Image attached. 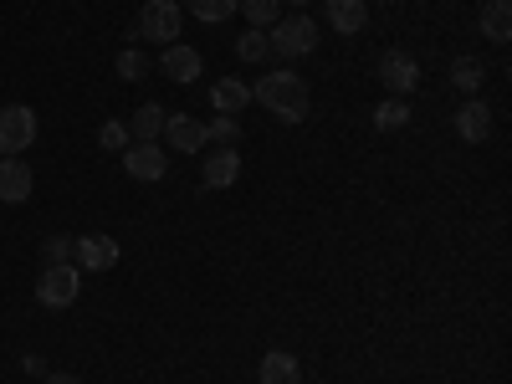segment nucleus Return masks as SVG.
<instances>
[{
	"mask_svg": "<svg viewBox=\"0 0 512 384\" xmlns=\"http://www.w3.org/2000/svg\"><path fill=\"white\" fill-rule=\"evenodd\" d=\"M236 57H241V62H251V67H256V62H267V57H272V41H267V31H256V26H251V31H241V41H236Z\"/></svg>",
	"mask_w": 512,
	"mask_h": 384,
	"instance_id": "20",
	"label": "nucleus"
},
{
	"mask_svg": "<svg viewBox=\"0 0 512 384\" xmlns=\"http://www.w3.org/2000/svg\"><path fill=\"white\" fill-rule=\"evenodd\" d=\"M256 379H262V384H303V369H297L292 354L272 349V354L262 359V369H256Z\"/></svg>",
	"mask_w": 512,
	"mask_h": 384,
	"instance_id": "17",
	"label": "nucleus"
},
{
	"mask_svg": "<svg viewBox=\"0 0 512 384\" xmlns=\"http://www.w3.org/2000/svg\"><path fill=\"white\" fill-rule=\"evenodd\" d=\"M36 113L26 108V103H11V108H0V154H26L31 144H36Z\"/></svg>",
	"mask_w": 512,
	"mask_h": 384,
	"instance_id": "4",
	"label": "nucleus"
},
{
	"mask_svg": "<svg viewBox=\"0 0 512 384\" xmlns=\"http://www.w3.org/2000/svg\"><path fill=\"white\" fill-rule=\"evenodd\" d=\"M251 98L262 103L267 113H277L282 123H303V118H308V103H313L308 82L297 77V72H267V77L251 88Z\"/></svg>",
	"mask_w": 512,
	"mask_h": 384,
	"instance_id": "1",
	"label": "nucleus"
},
{
	"mask_svg": "<svg viewBox=\"0 0 512 384\" xmlns=\"http://www.w3.org/2000/svg\"><path fill=\"white\" fill-rule=\"evenodd\" d=\"M21 369H26V374H41V379H47V359H41V354H21Z\"/></svg>",
	"mask_w": 512,
	"mask_h": 384,
	"instance_id": "28",
	"label": "nucleus"
},
{
	"mask_svg": "<svg viewBox=\"0 0 512 384\" xmlns=\"http://www.w3.org/2000/svg\"><path fill=\"white\" fill-rule=\"evenodd\" d=\"M405 123H410V103L405 98H384L374 108V128H379V134H395V128H405Z\"/></svg>",
	"mask_w": 512,
	"mask_h": 384,
	"instance_id": "19",
	"label": "nucleus"
},
{
	"mask_svg": "<svg viewBox=\"0 0 512 384\" xmlns=\"http://www.w3.org/2000/svg\"><path fill=\"white\" fill-rule=\"evenodd\" d=\"M456 134H461L466 144H487V139H492V108H487L482 98H466V103L456 108Z\"/></svg>",
	"mask_w": 512,
	"mask_h": 384,
	"instance_id": "11",
	"label": "nucleus"
},
{
	"mask_svg": "<svg viewBox=\"0 0 512 384\" xmlns=\"http://www.w3.org/2000/svg\"><path fill=\"white\" fill-rule=\"evenodd\" d=\"M379 82L390 88V98H410L420 88V62L410 52H384L379 57Z\"/></svg>",
	"mask_w": 512,
	"mask_h": 384,
	"instance_id": "6",
	"label": "nucleus"
},
{
	"mask_svg": "<svg viewBox=\"0 0 512 384\" xmlns=\"http://www.w3.org/2000/svg\"><path fill=\"white\" fill-rule=\"evenodd\" d=\"M47 384H82L77 374H62V369H47Z\"/></svg>",
	"mask_w": 512,
	"mask_h": 384,
	"instance_id": "29",
	"label": "nucleus"
},
{
	"mask_svg": "<svg viewBox=\"0 0 512 384\" xmlns=\"http://www.w3.org/2000/svg\"><path fill=\"white\" fill-rule=\"evenodd\" d=\"M482 36L497 41V47H507V36H512V6L507 0H487L482 6Z\"/></svg>",
	"mask_w": 512,
	"mask_h": 384,
	"instance_id": "18",
	"label": "nucleus"
},
{
	"mask_svg": "<svg viewBox=\"0 0 512 384\" xmlns=\"http://www.w3.org/2000/svg\"><path fill=\"white\" fill-rule=\"evenodd\" d=\"M236 6H241V16H246L256 31H267V26L277 21V0H236Z\"/></svg>",
	"mask_w": 512,
	"mask_h": 384,
	"instance_id": "25",
	"label": "nucleus"
},
{
	"mask_svg": "<svg viewBox=\"0 0 512 384\" xmlns=\"http://www.w3.org/2000/svg\"><path fill=\"white\" fill-rule=\"evenodd\" d=\"M267 41H272L277 57H308L318 47V26L308 16H277L272 31H267Z\"/></svg>",
	"mask_w": 512,
	"mask_h": 384,
	"instance_id": "2",
	"label": "nucleus"
},
{
	"mask_svg": "<svg viewBox=\"0 0 512 384\" xmlns=\"http://www.w3.org/2000/svg\"><path fill=\"white\" fill-rule=\"evenodd\" d=\"M185 6H190L195 21H205V26H221V21L236 16V0H185Z\"/></svg>",
	"mask_w": 512,
	"mask_h": 384,
	"instance_id": "22",
	"label": "nucleus"
},
{
	"mask_svg": "<svg viewBox=\"0 0 512 384\" xmlns=\"http://www.w3.org/2000/svg\"><path fill=\"white\" fill-rule=\"evenodd\" d=\"M159 72L169 77V82H195L200 72H205V62H200V52L195 47H164V57H159Z\"/></svg>",
	"mask_w": 512,
	"mask_h": 384,
	"instance_id": "13",
	"label": "nucleus"
},
{
	"mask_svg": "<svg viewBox=\"0 0 512 384\" xmlns=\"http://www.w3.org/2000/svg\"><path fill=\"white\" fill-rule=\"evenodd\" d=\"M164 118H169V108L144 103L134 118H128V139H139V144H159V134H164Z\"/></svg>",
	"mask_w": 512,
	"mask_h": 384,
	"instance_id": "15",
	"label": "nucleus"
},
{
	"mask_svg": "<svg viewBox=\"0 0 512 384\" xmlns=\"http://www.w3.org/2000/svg\"><path fill=\"white\" fill-rule=\"evenodd\" d=\"M205 139H210V144H236V139H241V118L216 113V118L205 123Z\"/></svg>",
	"mask_w": 512,
	"mask_h": 384,
	"instance_id": "24",
	"label": "nucleus"
},
{
	"mask_svg": "<svg viewBox=\"0 0 512 384\" xmlns=\"http://www.w3.org/2000/svg\"><path fill=\"white\" fill-rule=\"evenodd\" d=\"M134 36H149L159 47H175L180 41V0H149L139 11V31Z\"/></svg>",
	"mask_w": 512,
	"mask_h": 384,
	"instance_id": "5",
	"label": "nucleus"
},
{
	"mask_svg": "<svg viewBox=\"0 0 512 384\" xmlns=\"http://www.w3.org/2000/svg\"><path fill=\"white\" fill-rule=\"evenodd\" d=\"M72 267L77 272H108V267H118V241L113 236H77L72 241Z\"/></svg>",
	"mask_w": 512,
	"mask_h": 384,
	"instance_id": "7",
	"label": "nucleus"
},
{
	"mask_svg": "<svg viewBox=\"0 0 512 384\" xmlns=\"http://www.w3.org/2000/svg\"><path fill=\"white\" fill-rule=\"evenodd\" d=\"M482 77H487V67H482L477 57H456V62H451V82H456L461 93H477Z\"/></svg>",
	"mask_w": 512,
	"mask_h": 384,
	"instance_id": "21",
	"label": "nucleus"
},
{
	"mask_svg": "<svg viewBox=\"0 0 512 384\" xmlns=\"http://www.w3.org/2000/svg\"><path fill=\"white\" fill-rule=\"evenodd\" d=\"M77 292H82V272H77L72 262L47 267V272L36 277V303H41V308H72Z\"/></svg>",
	"mask_w": 512,
	"mask_h": 384,
	"instance_id": "3",
	"label": "nucleus"
},
{
	"mask_svg": "<svg viewBox=\"0 0 512 384\" xmlns=\"http://www.w3.org/2000/svg\"><path fill=\"white\" fill-rule=\"evenodd\" d=\"M149 72H154V62H149L139 47H123V52H118V77H123V82H139V77H149Z\"/></svg>",
	"mask_w": 512,
	"mask_h": 384,
	"instance_id": "23",
	"label": "nucleus"
},
{
	"mask_svg": "<svg viewBox=\"0 0 512 384\" xmlns=\"http://www.w3.org/2000/svg\"><path fill=\"white\" fill-rule=\"evenodd\" d=\"M241 180V154H236V144H221L216 154H205V185L210 190H226V185H236Z\"/></svg>",
	"mask_w": 512,
	"mask_h": 384,
	"instance_id": "12",
	"label": "nucleus"
},
{
	"mask_svg": "<svg viewBox=\"0 0 512 384\" xmlns=\"http://www.w3.org/2000/svg\"><path fill=\"white\" fill-rule=\"evenodd\" d=\"M41 256H47V267H62V262H72V236H47Z\"/></svg>",
	"mask_w": 512,
	"mask_h": 384,
	"instance_id": "27",
	"label": "nucleus"
},
{
	"mask_svg": "<svg viewBox=\"0 0 512 384\" xmlns=\"http://www.w3.org/2000/svg\"><path fill=\"white\" fill-rule=\"evenodd\" d=\"M328 26L344 36H359L369 26V6L364 0H328Z\"/></svg>",
	"mask_w": 512,
	"mask_h": 384,
	"instance_id": "14",
	"label": "nucleus"
},
{
	"mask_svg": "<svg viewBox=\"0 0 512 384\" xmlns=\"http://www.w3.org/2000/svg\"><path fill=\"white\" fill-rule=\"evenodd\" d=\"M98 144H103L108 154H123L128 144H134V139H128V123H103V128H98Z\"/></svg>",
	"mask_w": 512,
	"mask_h": 384,
	"instance_id": "26",
	"label": "nucleus"
},
{
	"mask_svg": "<svg viewBox=\"0 0 512 384\" xmlns=\"http://www.w3.org/2000/svg\"><path fill=\"white\" fill-rule=\"evenodd\" d=\"M164 139H169V149H175V154H200L210 144L205 139V123L195 113H169L164 118Z\"/></svg>",
	"mask_w": 512,
	"mask_h": 384,
	"instance_id": "9",
	"label": "nucleus"
},
{
	"mask_svg": "<svg viewBox=\"0 0 512 384\" xmlns=\"http://www.w3.org/2000/svg\"><path fill=\"white\" fill-rule=\"evenodd\" d=\"M31 190H36L31 164H26L21 154L0 159V200H6V205H21V200H31Z\"/></svg>",
	"mask_w": 512,
	"mask_h": 384,
	"instance_id": "10",
	"label": "nucleus"
},
{
	"mask_svg": "<svg viewBox=\"0 0 512 384\" xmlns=\"http://www.w3.org/2000/svg\"><path fill=\"white\" fill-rule=\"evenodd\" d=\"M297 6H303V0H297Z\"/></svg>",
	"mask_w": 512,
	"mask_h": 384,
	"instance_id": "30",
	"label": "nucleus"
},
{
	"mask_svg": "<svg viewBox=\"0 0 512 384\" xmlns=\"http://www.w3.org/2000/svg\"><path fill=\"white\" fill-rule=\"evenodd\" d=\"M246 103H251V88H246L241 77H221L216 88H210V108H216V113H231L236 118Z\"/></svg>",
	"mask_w": 512,
	"mask_h": 384,
	"instance_id": "16",
	"label": "nucleus"
},
{
	"mask_svg": "<svg viewBox=\"0 0 512 384\" xmlns=\"http://www.w3.org/2000/svg\"><path fill=\"white\" fill-rule=\"evenodd\" d=\"M123 169H128L134 180H149V185H154V180L169 175V154H164L159 144H139V139H134V144L123 149Z\"/></svg>",
	"mask_w": 512,
	"mask_h": 384,
	"instance_id": "8",
	"label": "nucleus"
}]
</instances>
